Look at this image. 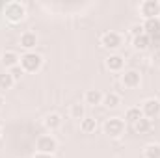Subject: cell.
<instances>
[{"mask_svg": "<svg viewBox=\"0 0 160 158\" xmlns=\"http://www.w3.org/2000/svg\"><path fill=\"white\" fill-rule=\"evenodd\" d=\"M0 62H2V65L9 71V69H13V67H17L19 63H21V56L15 52V50H6L4 54H2V58H0Z\"/></svg>", "mask_w": 160, "mask_h": 158, "instance_id": "obj_11", "label": "cell"}, {"mask_svg": "<svg viewBox=\"0 0 160 158\" xmlns=\"http://www.w3.org/2000/svg\"><path fill=\"white\" fill-rule=\"evenodd\" d=\"M9 75H11V77H13V80L17 82V80H21V77L24 75V71H22V67H21V65H17V67L9 69Z\"/></svg>", "mask_w": 160, "mask_h": 158, "instance_id": "obj_24", "label": "cell"}, {"mask_svg": "<svg viewBox=\"0 0 160 158\" xmlns=\"http://www.w3.org/2000/svg\"><path fill=\"white\" fill-rule=\"evenodd\" d=\"M140 13L143 19H155L160 15V0H143L140 4Z\"/></svg>", "mask_w": 160, "mask_h": 158, "instance_id": "obj_6", "label": "cell"}, {"mask_svg": "<svg viewBox=\"0 0 160 158\" xmlns=\"http://www.w3.org/2000/svg\"><path fill=\"white\" fill-rule=\"evenodd\" d=\"M143 158H160V143H149V145H145Z\"/></svg>", "mask_w": 160, "mask_h": 158, "instance_id": "obj_21", "label": "cell"}, {"mask_svg": "<svg viewBox=\"0 0 160 158\" xmlns=\"http://www.w3.org/2000/svg\"><path fill=\"white\" fill-rule=\"evenodd\" d=\"M149 45H151V37H149L147 34H142V36L132 37V48H134V50L143 52V50H147V48H149Z\"/></svg>", "mask_w": 160, "mask_h": 158, "instance_id": "obj_15", "label": "cell"}, {"mask_svg": "<svg viewBox=\"0 0 160 158\" xmlns=\"http://www.w3.org/2000/svg\"><path fill=\"white\" fill-rule=\"evenodd\" d=\"M102 97H104L102 91H99V89H88L86 95H84V102L88 106H99V104H102Z\"/></svg>", "mask_w": 160, "mask_h": 158, "instance_id": "obj_12", "label": "cell"}, {"mask_svg": "<svg viewBox=\"0 0 160 158\" xmlns=\"http://www.w3.org/2000/svg\"><path fill=\"white\" fill-rule=\"evenodd\" d=\"M2 104H4V97L0 95V108H2Z\"/></svg>", "mask_w": 160, "mask_h": 158, "instance_id": "obj_27", "label": "cell"}, {"mask_svg": "<svg viewBox=\"0 0 160 158\" xmlns=\"http://www.w3.org/2000/svg\"><path fill=\"white\" fill-rule=\"evenodd\" d=\"M142 117H143L142 108H140V106H132V108H128L127 114H125V123H128V125H136Z\"/></svg>", "mask_w": 160, "mask_h": 158, "instance_id": "obj_17", "label": "cell"}, {"mask_svg": "<svg viewBox=\"0 0 160 158\" xmlns=\"http://www.w3.org/2000/svg\"><path fill=\"white\" fill-rule=\"evenodd\" d=\"M2 15H4L6 21L11 22V24L22 22V21L26 19V6H24L22 2H17V0L8 2V4L4 6V9H2Z\"/></svg>", "mask_w": 160, "mask_h": 158, "instance_id": "obj_1", "label": "cell"}, {"mask_svg": "<svg viewBox=\"0 0 160 158\" xmlns=\"http://www.w3.org/2000/svg\"><path fill=\"white\" fill-rule=\"evenodd\" d=\"M132 126H134V130H136L138 134H147V132L151 130V126H153V121L147 119V117H142L136 125H132Z\"/></svg>", "mask_w": 160, "mask_h": 158, "instance_id": "obj_20", "label": "cell"}, {"mask_svg": "<svg viewBox=\"0 0 160 158\" xmlns=\"http://www.w3.org/2000/svg\"><path fill=\"white\" fill-rule=\"evenodd\" d=\"M101 45H102L106 50H118L121 45H123V36H121L119 32H114V30L104 32V34L101 36Z\"/></svg>", "mask_w": 160, "mask_h": 158, "instance_id": "obj_5", "label": "cell"}, {"mask_svg": "<svg viewBox=\"0 0 160 158\" xmlns=\"http://www.w3.org/2000/svg\"><path fill=\"white\" fill-rule=\"evenodd\" d=\"M143 32H145L149 37H153V36L160 34V17L145 19V21H143Z\"/></svg>", "mask_w": 160, "mask_h": 158, "instance_id": "obj_13", "label": "cell"}, {"mask_svg": "<svg viewBox=\"0 0 160 158\" xmlns=\"http://www.w3.org/2000/svg\"><path fill=\"white\" fill-rule=\"evenodd\" d=\"M58 149V141L52 134H43L36 140V153H45V155H54Z\"/></svg>", "mask_w": 160, "mask_h": 158, "instance_id": "obj_3", "label": "cell"}, {"mask_svg": "<svg viewBox=\"0 0 160 158\" xmlns=\"http://www.w3.org/2000/svg\"><path fill=\"white\" fill-rule=\"evenodd\" d=\"M151 62H153V65L160 67V48H157V50L153 52V56H151Z\"/></svg>", "mask_w": 160, "mask_h": 158, "instance_id": "obj_25", "label": "cell"}, {"mask_svg": "<svg viewBox=\"0 0 160 158\" xmlns=\"http://www.w3.org/2000/svg\"><path fill=\"white\" fill-rule=\"evenodd\" d=\"M34 158H54V155H45V153H36Z\"/></svg>", "mask_w": 160, "mask_h": 158, "instance_id": "obj_26", "label": "cell"}, {"mask_svg": "<svg viewBox=\"0 0 160 158\" xmlns=\"http://www.w3.org/2000/svg\"><path fill=\"white\" fill-rule=\"evenodd\" d=\"M38 36H36V32H30V30H26V32H22L21 34V47L26 50V52H32V48H36V45H38Z\"/></svg>", "mask_w": 160, "mask_h": 158, "instance_id": "obj_10", "label": "cell"}, {"mask_svg": "<svg viewBox=\"0 0 160 158\" xmlns=\"http://www.w3.org/2000/svg\"><path fill=\"white\" fill-rule=\"evenodd\" d=\"M140 82H142V75H140L136 69H128V71H125V73L121 75V84H123L125 87H128V89L138 87Z\"/></svg>", "mask_w": 160, "mask_h": 158, "instance_id": "obj_8", "label": "cell"}, {"mask_svg": "<svg viewBox=\"0 0 160 158\" xmlns=\"http://www.w3.org/2000/svg\"><path fill=\"white\" fill-rule=\"evenodd\" d=\"M0 138H2V128H0Z\"/></svg>", "mask_w": 160, "mask_h": 158, "instance_id": "obj_28", "label": "cell"}, {"mask_svg": "<svg viewBox=\"0 0 160 158\" xmlns=\"http://www.w3.org/2000/svg\"><path fill=\"white\" fill-rule=\"evenodd\" d=\"M130 34H132V37L145 34V32H143V24H140V22H134V24L130 26Z\"/></svg>", "mask_w": 160, "mask_h": 158, "instance_id": "obj_23", "label": "cell"}, {"mask_svg": "<svg viewBox=\"0 0 160 158\" xmlns=\"http://www.w3.org/2000/svg\"><path fill=\"white\" fill-rule=\"evenodd\" d=\"M121 102L119 95L118 93H114V91H108V93H104V97H102V106L104 108H108V110H114V108H118Z\"/></svg>", "mask_w": 160, "mask_h": 158, "instance_id": "obj_16", "label": "cell"}, {"mask_svg": "<svg viewBox=\"0 0 160 158\" xmlns=\"http://www.w3.org/2000/svg\"><path fill=\"white\" fill-rule=\"evenodd\" d=\"M15 86V80L9 75V71H0V91H8Z\"/></svg>", "mask_w": 160, "mask_h": 158, "instance_id": "obj_19", "label": "cell"}, {"mask_svg": "<svg viewBox=\"0 0 160 158\" xmlns=\"http://www.w3.org/2000/svg\"><path fill=\"white\" fill-rule=\"evenodd\" d=\"M69 116L73 119H82L86 117V108H84V104H80V102H77V104H73L71 106V110H69Z\"/></svg>", "mask_w": 160, "mask_h": 158, "instance_id": "obj_22", "label": "cell"}, {"mask_svg": "<svg viewBox=\"0 0 160 158\" xmlns=\"http://www.w3.org/2000/svg\"><path fill=\"white\" fill-rule=\"evenodd\" d=\"M142 114L147 119H158L160 117V101L158 99H147L142 104Z\"/></svg>", "mask_w": 160, "mask_h": 158, "instance_id": "obj_7", "label": "cell"}, {"mask_svg": "<svg viewBox=\"0 0 160 158\" xmlns=\"http://www.w3.org/2000/svg\"><path fill=\"white\" fill-rule=\"evenodd\" d=\"M80 130L84 134H93L97 130V119L95 117H84L80 121Z\"/></svg>", "mask_w": 160, "mask_h": 158, "instance_id": "obj_18", "label": "cell"}, {"mask_svg": "<svg viewBox=\"0 0 160 158\" xmlns=\"http://www.w3.org/2000/svg\"><path fill=\"white\" fill-rule=\"evenodd\" d=\"M43 125H45V128H48L50 132H52V130H58V128L62 126V116H60V114H56V112H52V114L45 116Z\"/></svg>", "mask_w": 160, "mask_h": 158, "instance_id": "obj_14", "label": "cell"}, {"mask_svg": "<svg viewBox=\"0 0 160 158\" xmlns=\"http://www.w3.org/2000/svg\"><path fill=\"white\" fill-rule=\"evenodd\" d=\"M19 65L22 67L24 73H38L43 67V56L34 52V50L32 52H24V54H21V63Z\"/></svg>", "mask_w": 160, "mask_h": 158, "instance_id": "obj_2", "label": "cell"}, {"mask_svg": "<svg viewBox=\"0 0 160 158\" xmlns=\"http://www.w3.org/2000/svg\"><path fill=\"white\" fill-rule=\"evenodd\" d=\"M102 130H104V134L110 136V138H119V136L125 134V121L121 117L106 119L104 125H102Z\"/></svg>", "mask_w": 160, "mask_h": 158, "instance_id": "obj_4", "label": "cell"}, {"mask_svg": "<svg viewBox=\"0 0 160 158\" xmlns=\"http://www.w3.org/2000/svg\"><path fill=\"white\" fill-rule=\"evenodd\" d=\"M104 63H106V69L112 71V73H121L125 69V58L119 56V54H110Z\"/></svg>", "mask_w": 160, "mask_h": 158, "instance_id": "obj_9", "label": "cell"}]
</instances>
